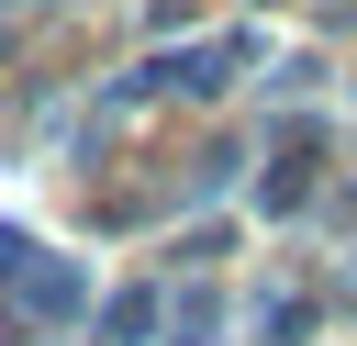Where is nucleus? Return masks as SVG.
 I'll use <instances>...</instances> for the list:
<instances>
[{
  "label": "nucleus",
  "instance_id": "f03ea898",
  "mask_svg": "<svg viewBox=\"0 0 357 346\" xmlns=\"http://www.w3.org/2000/svg\"><path fill=\"white\" fill-rule=\"evenodd\" d=\"M234 67H257V33H201V45H178V56H156L145 78H167V89H223Z\"/></svg>",
  "mask_w": 357,
  "mask_h": 346
},
{
  "label": "nucleus",
  "instance_id": "423d86ee",
  "mask_svg": "<svg viewBox=\"0 0 357 346\" xmlns=\"http://www.w3.org/2000/svg\"><path fill=\"white\" fill-rule=\"evenodd\" d=\"M11 279H22V234L0 223V290H11Z\"/></svg>",
  "mask_w": 357,
  "mask_h": 346
},
{
  "label": "nucleus",
  "instance_id": "20e7f679",
  "mask_svg": "<svg viewBox=\"0 0 357 346\" xmlns=\"http://www.w3.org/2000/svg\"><path fill=\"white\" fill-rule=\"evenodd\" d=\"M156 324H167V301H156V290H112V301H100V335H112V346H145Z\"/></svg>",
  "mask_w": 357,
  "mask_h": 346
},
{
  "label": "nucleus",
  "instance_id": "39448f33",
  "mask_svg": "<svg viewBox=\"0 0 357 346\" xmlns=\"http://www.w3.org/2000/svg\"><path fill=\"white\" fill-rule=\"evenodd\" d=\"M167 324H178V346H212V335H223V301H212V290H190Z\"/></svg>",
  "mask_w": 357,
  "mask_h": 346
},
{
  "label": "nucleus",
  "instance_id": "f257e3e1",
  "mask_svg": "<svg viewBox=\"0 0 357 346\" xmlns=\"http://www.w3.org/2000/svg\"><path fill=\"white\" fill-rule=\"evenodd\" d=\"M11 290H22V324H78L89 313V268L78 257H22Z\"/></svg>",
  "mask_w": 357,
  "mask_h": 346
},
{
  "label": "nucleus",
  "instance_id": "7ed1b4c3",
  "mask_svg": "<svg viewBox=\"0 0 357 346\" xmlns=\"http://www.w3.org/2000/svg\"><path fill=\"white\" fill-rule=\"evenodd\" d=\"M312 156H324V123H290V134H279V167H268L257 201H268V212H301V201H312Z\"/></svg>",
  "mask_w": 357,
  "mask_h": 346
}]
</instances>
